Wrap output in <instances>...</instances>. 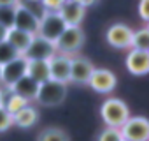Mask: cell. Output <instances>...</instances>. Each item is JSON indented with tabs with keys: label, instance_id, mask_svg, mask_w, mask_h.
I'll return each instance as SVG.
<instances>
[{
	"label": "cell",
	"instance_id": "cell-27",
	"mask_svg": "<svg viewBox=\"0 0 149 141\" xmlns=\"http://www.w3.org/2000/svg\"><path fill=\"white\" fill-rule=\"evenodd\" d=\"M139 14L144 23L149 21V0H140L139 2Z\"/></svg>",
	"mask_w": 149,
	"mask_h": 141
},
{
	"label": "cell",
	"instance_id": "cell-33",
	"mask_svg": "<svg viewBox=\"0 0 149 141\" xmlns=\"http://www.w3.org/2000/svg\"><path fill=\"white\" fill-rule=\"evenodd\" d=\"M70 2H79V0H70Z\"/></svg>",
	"mask_w": 149,
	"mask_h": 141
},
{
	"label": "cell",
	"instance_id": "cell-21",
	"mask_svg": "<svg viewBox=\"0 0 149 141\" xmlns=\"http://www.w3.org/2000/svg\"><path fill=\"white\" fill-rule=\"evenodd\" d=\"M130 49H139V51H149V28L144 27L132 35Z\"/></svg>",
	"mask_w": 149,
	"mask_h": 141
},
{
	"label": "cell",
	"instance_id": "cell-4",
	"mask_svg": "<svg viewBox=\"0 0 149 141\" xmlns=\"http://www.w3.org/2000/svg\"><path fill=\"white\" fill-rule=\"evenodd\" d=\"M86 42V35L81 27H65L61 35L56 39L54 46L58 53L65 55H76Z\"/></svg>",
	"mask_w": 149,
	"mask_h": 141
},
{
	"label": "cell",
	"instance_id": "cell-6",
	"mask_svg": "<svg viewBox=\"0 0 149 141\" xmlns=\"http://www.w3.org/2000/svg\"><path fill=\"white\" fill-rule=\"evenodd\" d=\"M93 62L84 55H70V81L86 85L91 73H93Z\"/></svg>",
	"mask_w": 149,
	"mask_h": 141
},
{
	"label": "cell",
	"instance_id": "cell-5",
	"mask_svg": "<svg viewBox=\"0 0 149 141\" xmlns=\"http://www.w3.org/2000/svg\"><path fill=\"white\" fill-rule=\"evenodd\" d=\"M119 132L126 141H149V122L146 116H128Z\"/></svg>",
	"mask_w": 149,
	"mask_h": 141
},
{
	"label": "cell",
	"instance_id": "cell-1",
	"mask_svg": "<svg viewBox=\"0 0 149 141\" xmlns=\"http://www.w3.org/2000/svg\"><path fill=\"white\" fill-rule=\"evenodd\" d=\"M65 97H67V85L65 83H60L54 80H46V81L39 83V88H37L33 101H37L39 106L53 108V106L63 104Z\"/></svg>",
	"mask_w": 149,
	"mask_h": 141
},
{
	"label": "cell",
	"instance_id": "cell-20",
	"mask_svg": "<svg viewBox=\"0 0 149 141\" xmlns=\"http://www.w3.org/2000/svg\"><path fill=\"white\" fill-rule=\"evenodd\" d=\"M37 141H70V136L60 127H46L39 132Z\"/></svg>",
	"mask_w": 149,
	"mask_h": 141
},
{
	"label": "cell",
	"instance_id": "cell-28",
	"mask_svg": "<svg viewBox=\"0 0 149 141\" xmlns=\"http://www.w3.org/2000/svg\"><path fill=\"white\" fill-rule=\"evenodd\" d=\"M18 4H19V0H0V6H11V7H14Z\"/></svg>",
	"mask_w": 149,
	"mask_h": 141
},
{
	"label": "cell",
	"instance_id": "cell-16",
	"mask_svg": "<svg viewBox=\"0 0 149 141\" xmlns=\"http://www.w3.org/2000/svg\"><path fill=\"white\" fill-rule=\"evenodd\" d=\"M37 88H39V83H35V81H33L32 78H28L26 74H25L21 80H18L14 85H11V87H9V90H11L13 94L21 95V97H23V99H26L28 102L35 99Z\"/></svg>",
	"mask_w": 149,
	"mask_h": 141
},
{
	"label": "cell",
	"instance_id": "cell-32",
	"mask_svg": "<svg viewBox=\"0 0 149 141\" xmlns=\"http://www.w3.org/2000/svg\"><path fill=\"white\" fill-rule=\"evenodd\" d=\"M25 2H33V4H40V0H25Z\"/></svg>",
	"mask_w": 149,
	"mask_h": 141
},
{
	"label": "cell",
	"instance_id": "cell-26",
	"mask_svg": "<svg viewBox=\"0 0 149 141\" xmlns=\"http://www.w3.org/2000/svg\"><path fill=\"white\" fill-rule=\"evenodd\" d=\"M65 0H40V6L44 11H58Z\"/></svg>",
	"mask_w": 149,
	"mask_h": 141
},
{
	"label": "cell",
	"instance_id": "cell-17",
	"mask_svg": "<svg viewBox=\"0 0 149 141\" xmlns=\"http://www.w3.org/2000/svg\"><path fill=\"white\" fill-rule=\"evenodd\" d=\"M37 120H39V111H37V108L35 106H32V104H26L23 109H19L16 115H13V122L16 123V125H19L21 129H30V127H33L35 123H37Z\"/></svg>",
	"mask_w": 149,
	"mask_h": 141
},
{
	"label": "cell",
	"instance_id": "cell-31",
	"mask_svg": "<svg viewBox=\"0 0 149 141\" xmlns=\"http://www.w3.org/2000/svg\"><path fill=\"white\" fill-rule=\"evenodd\" d=\"M4 94H6V90L0 88V106H2V101H4Z\"/></svg>",
	"mask_w": 149,
	"mask_h": 141
},
{
	"label": "cell",
	"instance_id": "cell-23",
	"mask_svg": "<svg viewBox=\"0 0 149 141\" xmlns=\"http://www.w3.org/2000/svg\"><path fill=\"white\" fill-rule=\"evenodd\" d=\"M14 13H16V6H0V25H4L6 28H11L14 25Z\"/></svg>",
	"mask_w": 149,
	"mask_h": 141
},
{
	"label": "cell",
	"instance_id": "cell-25",
	"mask_svg": "<svg viewBox=\"0 0 149 141\" xmlns=\"http://www.w3.org/2000/svg\"><path fill=\"white\" fill-rule=\"evenodd\" d=\"M11 125H14L13 115L7 113V109H6L4 106H0V132H6Z\"/></svg>",
	"mask_w": 149,
	"mask_h": 141
},
{
	"label": "cell",
	"instance_id": "cell-34",
	"mask_svg": "<svg viewBox=\"0 0 149 141\" xmlns=\"http://www.w3.org/2000/svg\"><path fill=\"white\" fill-rule=\"evenodd\" d=\"M0 74H2V67H0Z\"/></svg>",
	"mask_w": 149,
	"mask_h": 141
},
{
	"label": "cell",
	"instance_id": "cell-12",
	"mask_svg": "<svg viewBox=\"0 0 149 141\" xmlns=\"http://www.w3.org/2000/svg\"><path fill=\"white\" fill-rule=\"evenodd\" d=\"M58 14L61 16V20L65 21L67 27H81V23L86 16V7L81 2L65 0L61 4V7L58 9Z\"/></svg>",
	"mask_w": 149,
	"mask_h": 141
},
{
	"label": "cell",
	"instance_id": "cell-11",
	"mask_svg": "<svg viewBox=\"0 0 149 141\" xmlns=\"http://www.w3.org/2000/svg\"><path fill=\"white\" fill-rule=\"evenodd\" d=\"M54 53H56L54 42H51L47 39H42L39 35H33V39H32L28 49L23 53V56L26 60H49Z\"/></svg>",
	"mask_w": 149,
	"mask_h": 141
},
{
	"label": "cell",
	"instance_id": "cell-7",
	"mask_svg": "<svg viewBox=\"0 0 149 141\" xmlns=\"http://www.w3.org/2000/svg\"><path fill=\"white\" fill-rule=\"evenodd\" d=\"M26 65H28V60L23 55L16 56L14 60H11L7 63H4L2 65V74H0V83H4L6 88L14 85L18 80H21L26 74Z\"/></svg>",
	"mask_w": 149,
	"mask_h": 141
},
{
	"label": "cell",
	"instance_id": "cell-9",
	"mask_svg": "<svg viewBox=\"0 0 149 141\" xmlns=\"http://www.w3.org/2000/svg\"><path fill=\"white\" fill-rule=\"evenodd\" d=\"M132 35H133V30L125 23H112L105 32L107 44L112 46L114 49H130Z\"/></svg>",
	"mask_w": 149,
	"mask_h": 141
},
{
	"label": "cell",
	"instance_id": "cell-3",
	"mask_svg": "<svg viewBox=\"0 0 149 141\" xmlns=\"http://www.w3.org/2000/svg\"><path fill=\"white\" fill-rule=\"evenodd\" d=\"M65 21L61 20V16L58 14V11H44L39 18V27H37V34L42 39H47L51 42H56V39L61 35V32L65 30Z\"/></svg>",
	"mask_w": 149,
	"mask_h": 141
},
{
	"label": "cell",
	"instance_id": "cell-29",
	"mask_svg": "<svg viewBox=\"0 0 149 141\" xmlns=\"http://www.w3.org/2000/svg\"><path fill=\"white\" fill-rule=\"evenodd\" d=\"M79 2H81V4H83V6H84L86 9H88V7H91V6H95V4H98V2H100V0H79Z\"/></svg>",
	"mask_w": 149,
	"mask_h": 141
},
{
	"label": "cell",
	"instance_id": "cell-19",
	"mask_svg": "<svg viewBox=\"0 0 149 141\" xmlns=\"http://www.w3.org/2000/svg\"><path fill=\"white\" fill-rule=\"evenodd\" d=\"M7 92L4 94V101H2V106L7 109V113H11V115H16L19 109H23L26 104H30L26 99H23L21 95H16V94H13L9 88H6Z\"/></svg>",
	"mask_w": 149,
	"mask_h": 141
},
{
	"label": "cell",
	"instance_id": "cell-18",
	"mask_svg": "<svg viewBox=\"0 0 149 141\" xmlns=\"http://www.w3.org/2000/svg\"><path fill=\"white\" fill-rule=\"evenodd\" d=\"M26 76L32 78L35 83H42L49 80V63L47 60H28Z\"/></svg>",
	"mask_w": 149,
	"mask_h": 141
},
{
	"label": "cell",
	"instance_id": "cell-24",
	"mask_svg": "<svg viewBox=\"0 0 149 141\" xmlns=\"http://www.w3.org/2000/svg\"><path fill=\"white\" fill-rule=\"evenodd\" d=\"M121 139H123V136H121L119 129H116V127H107V125H105V129H102V130L98 132V136H97V141H121Z\"/></svg>",
	"mask_w": 149,
	"mask_h": 141
},
{
	"label": "cell",
	"instance_id": "cell-14",
	"mask_svg": "<svg viewBox=\"0 0 149 141\" xmlns=\"http://www.w3.org/2000/svg\"><path fill=\"white\" fill-rule=\"evenodd\" d=\"M125 65L133 76H146L149 73V51H139V49H130Z\"/></svg>",
	"mask_w": 149,
	"mask_h": 141
},
{
	"label": "cell",
	"instance_id": "cell-8",
	"mask_svg": "<svg viewBox=\"0 0 149 141\" xmlns=\"http://www.w3.org/2000/svg\"><path fill=\"white\" fill-rule=\"evenodd\" d=\"M86 85H90V88H93L98 94H111L118 85V78L111 69H97L95 67Z\"/></svg>",
	"mask_w": 149,
	"mask_h": 141
},
{
	"label": "cell",
	"instance_id": "cell-10",
	"mask_svg": "<svg viewBox=\"0 0 149 141\" xmlns=\"http://www.w3.org/2000/svg\"><path fill=\"white\" fill-rule=\"evenodd\" d=\"M47 63H49V80H54L65 85L70 81V55L56 51L47 60Z\"/></svg>",
	"mask_w": 149,
	"mask_h": 141
},
{
	"label": "cell",
	"instance_id": "cell-2",
	"mask_svg": "<svg viewBox=\"0 0 149 141\" xmlns=\"http://www.w3.org/2000/svg\"><path fill=\"white\" fill-rule=\"evenodd\" d=\"M100 116L107 127L119 129L130 116V109L125 101L118 97H107L100 106Z\"/></svg>",
	"mask_w": 149,
	"mask_h": 141
},
{
	"label": "cell",
	"instance_id": "cell-30",
	"mask_svg": "<svg viewBox=\"0 0 149 141\" xmlns=\"http://www.w3.org/2000/svg\"><path fill=\"white\" fill-rule=\"evenodd\" d=\"M7 30H9V28H6L4 25H0V42L6 41V37H7Z\"/></svg>",
	"mask_w": 149,
	"mask_h": 141
},
{
	"label": "cell",
	"instance_id": "cell-35",
	"mask_svg": "<svg viewBox=\"0 0 149 141\" xmlns=\"http://www.w3.org/2000/svg\"><path fill=\"white\" fill-rule=\"evenodd\" d=\"M121 141H126V139H121Z\"/></svg>",
	"mask_w": 149,
	"mask_h": 141
},
{
	"label": "cell",
	"instance_id": "cell-15",
	"mask_svg": "<svg viewBox=\"0 0 149 141\" xmlns=\"http://www.w3.org/2000/svg\"><path fill=\"white\" fill-rule=\"evenodd\" d=\"M32 39H33L32 34L23 32V30H19V28H14V27H11V28L7 30V37H6V41H7L19 55H23V53L28 49Z\"/></svg>",
	"mask_w": 149,
	"mask_h": 141
},
{
	"label": "cell",
	"instance_id": "cell-13",
	"mask_svg": "<svg viewBox=\"0 0 149 141\" xmlns=\"http://www.w3.org/2000/svg\"><path fill=\"white\" fill-rule=\"evenodd\" d=\"M13 27L35 35L37 34V27H39V16L33 11H30L28 7H25L23 4H18L16 6V13H14V25Z\"/></svg>",
	"mask_w": 149,
	"mask_h": 141
},
{
	"label": "cell",
	"instance_id": "cell-22",
	"mask_svg": "<svg viewBox=\"0 0 149 141\" xmlns=\"http://www.w3.org/2000/svg\"><path fill=\"white\" fill-rule=\"evenodd\" d=\"M16 56H19V53L7 42V41H2L0 42V67H2L4 63L14 60Z\"/></svg>",
	"mask_w": 149,
	"mask_h": 141
}]
</instances>
